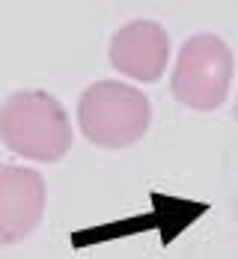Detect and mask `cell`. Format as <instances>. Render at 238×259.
<instances>
[{
	"instance_id": "cell-1",
	"label": "cell",
	"mask_w": 238,
	"mask_h": 259,
	"mask_svg": "<svg viewBox=\"0 0 238 259\" xmlns=\"http://www.w3.org/2000/svg\"><path fill=\"white\" fill-rule=\"evenodd\" d=\"M0 140L15 155L51 164L72 149V122L51 93L18 90L0 107Z\"/></svg>"
},
{
	"instance_id": "cell-2",
	"label": "cell",
	"mask_w": 238,
	"mask_h": 259,
	"mask_svg": "<svg viewBox=\"0 0 238 259\" xmlns=\"http://www.w3.org/2000/svg\"><path fill=\"white\" fill-rule=\"evenodd\" d=\"M78 122L89 143L102 149H125L149 131L152 104L128 83L96 80L80 96Z\"/></svg>"
},
{
	"instance_id": "cell-3",
	"label": "cell",
	"mask_w": 238,
	"mask_h": 259,
	"mask_svg": "<svg viewBox=\"0 0 238 259\" xmlns=\"http://www.w3.org/2000/svg\"><path fill=\"white\" fill-rule=\"evenodd\" d=\"M232 83V51L214 36L200 33L187 39L173 69V96L194 110H217L229 96Z\"/></svg>"
},
{
	"instance_id": "cell-4",
	"label": "cell",
	"mask_w": 238,
	"mask_h": 259,
	"mask_svg": "<svg viewBox=\"0 0 238 259\" xmlns=\"http://www.w3.org/2000/svg\"><path fill=\"white\" fill-rule=\"evenodd\" d=\"M48 185L42 173L27 167H0V247L18 244L45 214Z\"/></svg>"
},
{
	"instance_id": "cell-5",
	"label": "cell",
	"mask_w": 238,
	"mask_h": 259,
	"mask_svg": "<svg viewBox=\"0 0 238 259\" xmlns=\"http://www.w3.org/2000/svg\"><path fill=\"white\" fill-rule=\"evenodd\" d=\"M107 54L116 72L143 83H155L170 60V36L158 21L137 18L113 33Z\"/></svg>"
}]
</instances>
